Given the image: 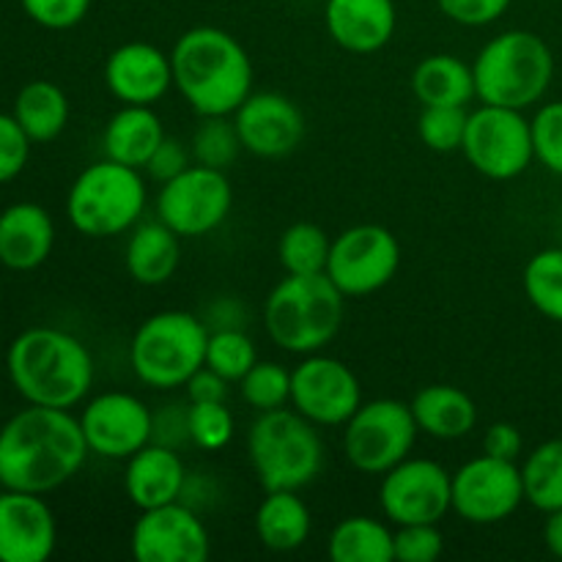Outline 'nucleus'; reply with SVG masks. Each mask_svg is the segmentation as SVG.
<instances>
[{
    "instance_id": "nucleus-1",
    "label": "nucleus",
    "mask_w": 562,
    "mask_h": 562,
    "mask_svg": "<svg viewBox=\"0 0 562 562\" xmlns=\"http://www.w3.org/2000/svg\"><path fill=\"white\" fill-rule=\"evenodd\" d=\"M91 456L71 409L27 404L0 426V488L49 494Z\"/></svg>"
},
{
    "instance_id": "nucleus-2",
    "label": "nucleus",
    "mask_w": 562,
    "mask_h": 562,
    "mask_svg": "<svg viewBox=\"0 0 562 562\" xmlns=\"http://www.w3.org/2000/svg\"><path fill=\"white\" fill-rule=\"evenodd\" d=\"M173 86L201 119L234 115L252 93V60L239 38L214 25H195L170 49Z\"/></svg>"
},
{
    "instance_id": "nucleus-3",
    "label": "nucleus",
    "mask_w": 562,
    "mask_h": 562,
    "mask_svg": "<svg viewBox=\"0 0 562 562\" xmlns=\"http://www.w3.org/2000/svg\"><path fill=\"white\" fill-rule=\"evenodd\" d=\"M5 373L25 404L75 409L93 387V357L66 329L27 327L9 344Z\"/></svg>"
},
{
    "instance_id": "nucleus-4",
    "label": "nucleus",
    "mask_w": 562,
    "mask_h": 562,
    "mask_svg": "<svg viewBox=\"0 0 562 562\" xmlns=\"http://www.w3.org/2000/svg\"><path fill=\"white\" fill-rule=\"evenodd\" d=\"M346 296L338 285L318 274H285L263 302V327L272 344L289 355H316L340 333Z\"/></svg>"
},
{
    "instance_id": "nucleus-5",
    "label": "nucleus",
    "mask_w": 562,
    "mask_h": 562,
    "mask_svg": "<svg viewBox=\"0 0 562 562\" xmlns=\"http://www.w3.org/2000/svg\"><path fill=\"white\" fill-rule=\"evenodd\" d=\"M475 93L483 104L527 110L547 97L554 55L532 31H505L488 38L472 60Z\"/></svg>"
},
{
    "instance_id": "nucleus-6",
    "label": "nucleus",
    "mask_w": 562,
    "mask_h": 562,
    "mask_svg": "<svg viewBox=\"0 0 562 562\" xmlns=\"http://www.w3.org/2000/svg\"><path fill=\"white\" fill-rule=\"evenodd\" d=\"M148 203L146 176L115 159H99L82 168L66 192V217L88 239L130 234Z\"/></svg>"
},
{
    "instance_id": "nucleus-7",
    "label": "nucleus",
    "mask_w": 562,
    "mask_h": 562,
    "mask_svg": "<svg viewBox=\"0 0 562 562\" xmlns=\"http://www.w3.org/2000/svg\"><path fill=\"white\" fill-rule=\"evenodd\" d=\"M296 409L258 412L247 431V459L263 492H302L324 470V442Z\"/></svg>"
},
{
    "instance_id": "nucleus-8",
    "label": "nucleus",
    "mask_w": 562,
    "mask_h": 562,
    "mask_svg": "<svg viewBox=\"0 0 562 562\" xmlns=\"http://www.w3.org/2000/svg\"><path fill=\"white\" fill-rule=\"evenodd\" d=\"M209 329L187 311H162L135 329L130 366L140 384L151 390H179L206 366Z\"/></svg>"
},
{
    "instance_id": "nucleus-9",
    "label": "nucleus",
    "mask_w": 562,
    "mask_h": 562,
    "mask_svg": "<svg viewBox=\"0 0 562 562\" xmlns=\"http://www.w3.org/2000/svg\"><path fill=\"white\" fill-rule=\"evenodd\" d=\"M417 434L420 428L409 404L395 398L362 401L344 426V456L362 475H384L409 459Z\"/></svg>"
},
{
    "instance_id": "nucleus-10",
    "label": "nucleus",
    "mask_w": 562,
    "mask_h": 562,
    "mask_svg": "<svg viewBox=\"0 0 562 562\" xmlns=\"http://www.w3.org/2000/svg\"><path fill=\"white\" fill-rule=\"evenodd\" d=\"M461 151L486 179H519L536 159L530 119H525V110L481 102V108L472 110L467 119Z\"/></svg>"
},
{
    "instance_id": "nucleus-11",
    "label": "nucleus",
    "mask_w": 562,
    "mask_h": 562,
    "mask_svg": "<svg viewBox=\"0 0 562 562\" xmlns=\"http://www.w3.org/2000/svg\"><path fill=\"white\" fill-rule=\"evenodd\" d=\"M157 217L181 239H198L228 220L234 209V187L225 170L192 162L170 181L159 184Z\"/></svg>"
},
{
    "instance_id": "nucleus-12",
    "label": "nucleus",
    "mask_w": 562,
    "mask_h": 562,
    "mask_svg": "<svg viewBox=\"0 0 562 562\" xmlns=\"http://www.w3.org/2000/svg\"><path fill=\"white\" fill-rule=\"evenodd\" d=\"M401 267V245L384 225H351L333 239L327 258V278L346 300L368 296L393 283Z\"/></svg>"
},
{
    "instance_id": "nucleus-13",
    "label": "nucleus",
    "mask_w": 562,
    "mask_h": 562,
    "mask_svg": "<svg viewBox=\"0 0 562 562\" xmlns=\"http://www.w3.org/2000/svg\"><path fill=\"white\" fill-rule=\"evenodd\" d=\"M379 508L393 527L439 525L453 510V472L434 459H404L379 483Z\"/></svg>"
},
{
    "instance_id": "nucleus-14",
    "label": "nucleus",
    "mask_w": 562,
    "mask_h": 562,
    "mask_svg": "<svg viewBox=\"0 0 562 562\" xmlns=\"http://www.w3.org/2000/svg\"><path fill=\"white\" fill-rule=\"evenodd\" d=\"M521 503H525V481L516 461L483 453L453 472V514L467 525H499L510 519Z\"/></svg>"
},
{
    "instance_id": "nucleus-15",
    "label": "nucleus",
    "mask_w": 562,
    "mask_h": 562,
    "mask_svg": "<svg viewBox=\"0 0 562 562\" xmlns=\"http://www.w3.org/2000/svg\"><path fill=\"white\" fill-rule=\"evenodd\" d=\"M360 404V379L338 357L322 351L305 355L291 371V409L307 417L313 426L344 428Z\"/></svg>"
},
{
    "instance_id": "nucleus-16",
    "label": "nucleus",
    "mask_w": 562,
    "mask_h": 562,
    "mask_svg": "<svg viewBox=\"0 0 562 562\" xmlns=\"http://www.w3.org/2000/svg\"><path fill=\"white\" fill-rule=\"evenodd\" d=\"M77 420L88 450L108 461H126L154 439V412L146 401L124 390L88 398Z\"/></svg>"
},
{
    "instance_id": "nucleus-17",
    "label": "nucleus",
    "mask_w": 562,
    "mask_h": 562,
    "mask_svg": "<svg viewBox=\"0 0 562 562\" xmlns=\"http://www.w3.org/2000/svg\"><path fill=\"white\" fill-rule=\"evenodd\" d=\"M130 549L137 562H206L212 536L198 510L179 499L140 510L132 525Z\"/></svg>"
},
{
    "instance_id": "nucleus-18",
    "label": "nucleus",
    "mask_w": 562,
    "mask_h": 562,
    "mask_svg": "<svg viewBox=\"0 0 562 562\" xmlns=\"http://www.w3.org/2000/svg\"><path fill=\"white\" fill-rule=\"evenodd\" d=\"M231 119L241 148L261 159L289 157L302 146L307 132L300 104L278 91H252Z\"/></svg>"
},
{
    "instance_id": "nucleus-19",
    "label": "nucleus",
    "mask_w": 562,
    "mask_h": 562,
    "mask_svg": "<svg viewBox=\"0 0 562 562\" xmlns=\"http://www.w3.org/2000/svg\"><path fill=\"white\" fill-rule=\"evenodd\" d=\"M58 547V525L44 494L0 492V562H47Z\"/></svg>"
},
{
    "instance_id": "nucleus-20",
    "label": "nucleus",
    "mask_w": 562,
    "mask_h": 562,
    "mask_svg": "<svg viewBox=\"0 0 562 562\" xmlns=\"http://www.w3.org/2000/svg\"><path fill=\"white\" fill-rule=\"evenodd\" d=\"M104 86L121 104L154 108L173 88L170 53L148 42L121 44L104 60Z\"/></svg>"
},
{
    "instance_id": "nucleus-21",
    "label": "nucleus",
    "mask_w": 562,
    "mask_h": 562,
    "mask_svg": "<svg viewBox=\"0 0 562 562\" xmlns=\"http://www.w3.org/2000/svg\"><path fill=\"white\" fill-rule=\"evenodd\" d=\"M324 25L346 53L371 55L395 36L398 11L393 0H324Z\"/></svg>"
},
{
    "instance_id": "nucleus-22",
    "label": "nucleus",
    "mask_w": 562,
    "mask_h": 562,
    "mask_svg": "<svg viewBox=\"0 0 562 562\" xmlns=\"http://www.w3.org/2000/svg\"><path fill=\"white\" fill-rule=\"evenodd\" d=\"M124 492L137 510L179 503L187 492V467L179 450L148 442L126 459Z\"/></svg>"
},
{
    "instance_id": "nucleus-23",
    "label": "nucleus",
    "mask_w": 562,
    "mask_h": 562,
    "mask_svg": "<svg viewBox=\"0 0 562 562\" xmlns=\"http://www.w3.org/2000/svg\"><path fill=\"white\" fill-rule=\"evenodd\" d=\"M55 247V223L33 201L11 203L0 212V263L11 272H33Z\"/></svg>"
},
{
    "instance_id": "nucleus-24",
    "label": "nucleus",
    "mask_w": 562,
    "mask_h": 562,
    "mask_svg": "<svg viewBox=\"0 0 562 562\" xmlns=\"http://www.w3.org/2000/svg\"><path fill=\"white\" fill-rule=\"evenodd\" d=\"M181 261V236L159 217L140 220L130 231L124 250L126 272L140 285H162L176 274Z\"/></svg>"
},
{
    "instance_id": "nucleus-25",
    "label": "nucleus",
    "mask_w": 562,
    "mask_h": 562,
    "mask_svg": "<svg viewBox=\"0 0 562 562\" xmlns=\"http://www.w3.org/2000/svg\"><path fill=\"white\" fill-rule=\"evenodd\" d=\"M409 409L420 434L442 442L470 437L477 426L475 401L453 384H428L417 390L415 398L409 401Z\"/></svg>"
},
{
    "instance_id": "nucleus-26",
    "label": "nucleus",
    "mask_w": 562,
    "mask_h": 562,
    "mask_svg": "<svg viewBox=\"0 0 562 562\" xmlns=\"http://www.w3.org/2000/svg\"><path fill=\"white\" fill-rule=\"evenodd\" d=\"M165 140L162 119L146 104H121L102 132V151L130 168H146L151 154Z\"/></svg>"
},
{
    "instance_id": "nucleus-27",
    "label": "nucleus",
    "mask_w": 562,
    "mask_h": 562,
    "mask_svg": "<svg viewBox=\"0 0 562 562\" xmlns=\"http://www.w3.org/2000/svg\"><path fill=\"white\" fill-rule=\"evenodd\" d=\"M256 536L269 552L289 554L307 543L313 530V516L300 492H267L256 508Z\"/></svg>"
},
{
    "instance_id": "nucleus-28",
    "label": "nucleus",
    "mask_w": 562,
    "mask_h": 562,
    "mask_svg": "<svg viewBox=\"0 0 562 562\" xmlns=\"http://www.w3.org/2000/svg\"><path fill=\"white\" fill-rule=\"evenodd\" d=\"M412 93L423 108H437V104L467 108L472 99H477L472 64H464L450 53L426 55L412 71Z\"/></svg>"
},
{
    "instance_id": "nucleus-29",
    "label": "nucleus",
    "mask_w": 562,
    "mask_h": 562,
    "mask_svg": "<svg viewBox=\"0 0 562 562\" xmlns=\"http://www.w3.org/2000/svg\"><path fill=\"white\" fill-rule=\"evenodd\" d=\"M11 115L33 143H49L69 124V97L53 80H31L16 91Z\"/></svg>"
},
{
    "instance_id": "nucleus-30",
    "label": "nucleus",
    "mask_w": 562,
    "mask_h": 562,
    "mask_svg": "<svg viewBox=\"0 0 562 562\" xmlns=\"http://www.w3.org/2000/svg\"><path fill=\"white\" fill-rule=\"evenodd\" d=\"M327 554L333 562H393L395 530L387 519L349 516L329 532Z\"/></svg>"
},
{
    "instance_id": "nucleus-31",
    "label": "nucleus",
    "mask_w": 562,
    "mask_h": 562,
    "mask_svg": "<svg viewBox=\"0 0 562 562\" xmlns=\"http://www.w3.org/2000/svg\"><path fill=\"white\" fill-rule=\"evenodd\" d=\"M525 503L549 514L562 508V439H547L530 450L521 464Z\"/></svg>"
},
{
    "instance_id": "nucleus-32",
    "label": "nucleus",
    "mask_w": 562,
    "mask_h": 562,
    "mask_svg": "<svg viewBox=\"0 0 562 562\" xmlns=\"http://www.w3.org/2000/svg\"><path fill=\"white\" fill-rule=\"evenodd\" d=\"M333 239L316 223H294L280 234L278 261L285 274L327 272V258Z\"/></svg>"
},
{
    "instance_id": "nucleus-33",
    "label": "nucleus",
    "mask_w": 562,
    "mask_h": 562,
    "mask_svg": "<svg viewBox=\"0 0 562 562\" xmlns=\"http://www.w3.org/2000/svg\"><path fill=\"white\" fill-rule=\"evenodd\" d=\"M521 285L541 316L562 324V247H549V250L536 252L527 261Z\"/></svg>"
},
{
    "instance_id": "nucleus-34",
    "label": "nucleus",
    "mask_w": 562,
    "mask_h": 562,
    "mask_svg": "<svg viewBox=\"0 0 562 562\" xmlns=\"http://www.w3.org/2000/svg\"><path fill=\"white\" fill-rule=\"evenodd\" d=\"M190 151L198 165L228 170L245 148H241L239 132L231 115H209V119H201L198 130L192 132Z\"/></svg>"
},
{
    "instance_id": "nucleus-35",
    "label": "nucleus",
    "mask_w": 562,
    "mask_h": 562,
    "mask_svg": "<svg viewBox=\"0 0 562 562\" xmlns=\"http://www.w3.org/2000/svg\"><path fill=\"white\" fill-rule=\"evenodd\" d=\"M258 362V349L241 327H217L209 333L206 366L228 382H239Z\"/></svg>"
},
{
    "instance_id": "nucleus-36",
    "label": "nucleus",
    "mask_w": 562,
    "mask_h": 562,
    "mask_svg": "<svg viewBox=\"0 0 562 562\" xmlns=\"http://www.w3.org/2000/svg\"><path fill=\"white\" fill-rule=\"evenodd\" d=\"M239 393L250 409L272 412L291 404V371L280 362L258 360L245 376L239 379Z\"/></svg>"
},
{
    "instance_id": "nucleus-37",
    "label": "nucleus",
    "mask_w": 562,
    "mask_h": 562,
    "mask_svg": "<svg viewBox=\"0 0 562 562\" xmlns=\"http://www.w3.org/2000/svg\"><path fill=\"white\" fill-rule=\"evenodd\" d=\"M187 423H190V442L203 453H217V450L228 448L236 431L234 412L228 409L225 401L190 404Z\"/></svg>"
},
{
    "instance_id": "nucleus-38",
    "label": "nucleus",
    "mask_w": 562,
    "mask_h": 562,
    "mask_svg": "<svg viewBox=\"0 0 562 562\" xmlns=\"http://www.w3.org/2000/svg\"><path fill=\"white\" fill-rule=\"evenodd\" d=\"M467 108H453V104H437V108H423L417 119V135L423 146L437 154L461 151L467 132Z\"/></svg>"
},
{
    "instance_id": "nucleus-39",
    "label": "nucleus",
    "mask_w": 562,
    "mask_h": 562,
    "mask_svg": "<svg viewBox=\"0 0 562 562\" xmlns=\"http://www.w3.org/2000/svg\"><path fill=\"white\" fill-rule=\"evenodd\" d=\"M536 159L554 176H562V99L547 102L530 119Z\"/></svg>"
},
{
    "instance_id": "nucleus-40",
    "label": "nucleus",
    "mask_w": 562,
    "mask_h": 562,
    "mask_svg": "<svg viewBox=\"0 0 562 562\" xmlns=\"http://www.w3.org/2000/svg\"><path fill=\"white\" fill-rule=\"evenodd\" d=\"M445 536L439 525H404L395 527V560L398 562H434L442 558Z\"/></svg>"
},
{
    "instance_id": "nucleus-41",
    "label": "nucleus",
    "mask_w": 562,
    "mask_h": 562,
    "mask_svg": "<svg viewBox=\"0 0 562 562\" xmlns=\"http://www.w3.org/2000/svg\"><path fill=\"white\" fill-rule=\"evenodd\" d=\"M27 20L47 31H69L91 11V0H20Z\"/></svg>"
},
{
    "instance_id": "nucleus-42",
    "label": "nucleus",
    "mask_w": 562,
    "mask_h": 562,
    "mask_svg": "<svg viewBox=\"0 0 562 562\" xmlns=\"http://www.w3.org/2000/svg\"><path fill=\"white\" fill-rule=\"evenodd\" d=\"M33 140L11 113H0V184H9L25 170Z\"/></svg>"
},
{
    "instance_id": "nucleus-43",
    "label": "nucleus",
    "mask_w": 562,
    "mask_h": 562,
    "mask_svg": "<svg viewBox=\"0 0 562 562\" xmlns=\"http://www.w3.org/2000/svg\"><path fill=\"white\" fill-rule=\"evenodd\" d=\"M450 22L464 27H483L497 22L510 9V0H437Z\"/></svg>"
},
{
    "instance_id": "nucleus-44",
    "label": "nucleus",
    "mask_w": 562,
    "mask_h": 562,
    "mask_svg": "<svg viewBox=\"0 0 562 562\" xmlns=\"http://www.w3.org/2000/svg\"><path fill=\"white\" fill-rule=\"evenodd\" d=\"M195 162L192 159V151L184 146V143L179 140V137H168L165 135V140L159 143L157 151L151 154V159L146 162V168H143V173L148 176V179L159 181V184H165V181H170L173 176H179L181 170H187L190 165Z\"/></svg>"
},
{
    "instance_id": "nucleus-45",
    "label": "nucleus",
    "mask_w": 562,
    "mask_h": 562,
    "mask_svg": "<svg viewBox=\"0 0 562 562\" xmlns=\"http://www.w3.org/2000/svg\"><path fill=\"white\" fill-rule=\"evenodd\" d=\"M187 409L190 404L165 406L162 412H154V439L151 442L168 445L179 450V445L190 442V423H187Z\"/></svg>"
},
{
    "instance_id": "nucleus-46",
    "label": "nucleus",
    "mask_w": 562,
    "mask_h": 562,
    "mask_svg": "<svg viewBox=\"0 0 562 562\" xmlns=\"http://www.w3.org/2000/svg\"><path fill=\"white\" fill-rule=\"evenodd\" d=\"M521 450H525V439L514 423H494L483 434V453L494 456V459L519 461Z\"/></svg>"
},
{
    "instance_id": "nucleus-47",
    "label": "nucleus",
    "mask_w": 562,
    "mask_h": 562,
    "mask_svg": "<svg viewBox=\"0 0 562 562\" xmlns=\"http://www.w3.org/2000/svg\"><path fill=\"white\" fill-rule=\"evenodd\" d=\"M228 379L220 376L217 371H212L209 366H203L201 371H195L190 376V382L184 384L187 398L190 404H206V401H225L228 398Z\"/></svg>"
},
{
    "instance_id": "nucleus-48",
    "label": "nucleus",
    "mask_w": 562,
    "mask_h": 562,
    "mask_svg": "<svg viewBox=\"0 0 562 562\" xmlns=\"http://www.w3.org/2000/svg\"><path fill=\"white\" fill-rule=\"evenodd\" d=\"M543 543L554 558L562 560V508L549 510L543 521Z\"/></svg>"
}]
</instances>
